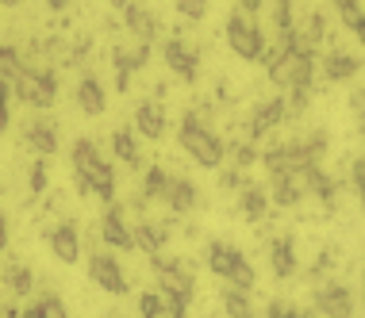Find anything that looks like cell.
<instances>
[{
	"mask_svg": "<svg viewBox=\"0 0 365 318\" xmlns=\"http://www.w3.org/2000/svg\"><path fill=\"white\" fill-rule=\"evenodd\" d=\"M70 157H73L77 181H81V192L96 196L101 203H115V173H112V165L96 154L93 138H77Z\"/></svg>",
	"mask_w": 365,
	"mask_h": 318,
	"instance_id": "cell-1",
	"label": "cell"
},
{
	"mask_svg": "<svg viewBox=\"0 0 365 318\" xmlns=\"http://www.w3.org/2000/svg\"><path fill=\"white\" fill-rule=\"evenodd\" d=\"M177 138H181V150L189 154L200 169H220L223 165L227 146L220 142V134H212L196 115H185L181 119V131H177Z\"/></svg>",
	"mask_w": 365,
	"mask_h": 318,
	"instance_id": "cell-2",
	"label": "cell"
},
{
	"mask_svg": "<svg viewBox=\"0 0 365 318\" xmlns=\"http://www.w3.org/2000/svg\"><path fill=\"white\" fill-rule=\"evenodd\" d=\"M208 268L220 276V280L231 284V287H242V292H250V287H254V265L246 261L235 245H227V242H212L208 245Z\"/></svg>",
	"mask_w": 365,
	"mask_h": 318,
	"instance_id": "cell-3",
	"label": "cell"
},
{
	"mask_svg": "<svg viewBox=\"0 0 365 318\" xmlns=\"http://www.w3.org/2000/svg\"><path fill=\"white\" fill-rule=\"evenodd\" d=\"M12 96H19L24 104L31 107H51L58 100V77L51 69H19L12 77Z\"/></svg>",
	"mask_w": 365,
	"mask_h": 318,
	"instance_id": "cell-4",
	"label": "cell"
},
{
	"mask_svg": "<svg viewBox=\"0 0 365 318\" xmlns=\"http://www.w3.org/2000/svg\"><path fill=\"white\" fill-rule=\"evenodd\" d=\"M227 46H231L242 62H258V58H265V35H262V27L254 23V16L235 12L231 19H227Z\"/></svg>",
	"mask_w": 365,
	"mask_h": 318,
	"instance_id": "cell-5",
	"label": "cell"
},
{
	"mask_svg": "<svg viewBox=\"0 0 365 318\" xmlns=\"http://www.w3.org/2000/svg\"><path fill=\"white\" fill-rule=\"evenodd\" d=\"M154 276H158V292H162V300H192V272L185 268V261H177V257H162L154 253Z\"/></svg>",
	"mask_w": 365,
	"mask_h": 318,
	"instance_id": "cell-6",
	"label": "cell"
},
{
	"mask_svg": "<svg viewBox=\"0 0 365 318\" xmlns=\"http://www.w3.org/2000/svg\"><path fill=\"white\" fill-rule=\"evenodd\" d=\"M88 276H93V284L104 287L108 295H127V287H131V280L123 276V268L112 253H93L88 257Z\"/></svg>",
	"mask_w": 365,
	"mask_h": 318,
	"instance_id": "cell-7",
	"label": "cell"
},
{
	"mask_svg": "<svg viewBox=\"0 0 365 318\" xmlns=\"http://www.w3.org/2000/svg\"><path fill=\"white\" fill-rule=\"evenodd\" d=\"M315 307L323 318H354V295L346 284H327L315 292Z\"/></svg>",
	"mask_w": 365,
	"mask_h": 318,
	"instance_id": "cell-8",
	"label": "cell"
},
{
	"mask_svg": "<svg viewBox=\"0 0 365 318\" xmlns=\"http://www.w3.org/2000/svg\"><path fill=\"white\" fill-rule=\"evenodd\" d=\"M162 58H165V65H170L173 73L181 77V81H196V73H200L196 51H192V46H185V38H165Z\"/></svg>",
	"mask_w": 365,
	"mask_h": 318,
	"instance_id": "cell-9",
	"label": "cell"
},
{
	"mask_svg": "<svg viewBox=\"0 0 365 318\" xmlns=\"http://www.w3.org/2000/svg\"><path fill=\"white\" fill-rule=\"evenodd\" d=\"M101 238L108 245H115V250H135V234H131V226H127L120 203H108V211L101 218Z\"/></svg>",
	"mask_w": 365,
	"mask_h": 318,
	"instance_id": "cell-10",
	"label": "cell"
},
{
	"mask_svg": "<svg viewBox=\"0 0 365 318\" xmlns=\"http://www.w3.org/2000/svg\"><path fill=\"white\" fill-rule=\"evenodd\" d=\"M284 115H289V100H284V96H273V100L258 104V107H254V115H250V142H254V138H262V134H269Z\"/></svg>",
	"mask_w": 365,
	"mask_h": 318,
	"instance_id": "cell-11",
	"label": "cell"
},
{
	"mask_svg": "<svg viewBox=\"0 0 365 318\" xmlns=\"http://www.w3.org/2000/svg\"><path fill=\"white\" fill-rule=\"evenodd\" d=\"M51 253L66 265H77V257H81V238H77L73 223H62L51 230Z\"/></svg>",
	"mask_w": 365,
	"mask_h": 318,
	"instance_id": "cell-12",
	"label": "cell"
},
{
	"mask_svg": "<svg viewBox=\"0 0 365 318\" xmlns=\"http://www.w3.org/2000/svg\"><path fill=\"white\" fill-rule=\"evenodd\" d=\"M123 23H127V31L139 38V43H154V35H158V16L150 12V8L127 4V8H123Z\"/></svg>",
	"mask_w": 365,
	"mask_h": 318,
	"instance_id": "cell-13",
	"label": "cell"
},
{
	"mask_svg": "<svg viewBox=\"0 0 365 318\" xmlns=\"http://www.w3.org/2000/svg\"><path fill=\"white\" fill-rule=\"evenodd\" d=\"M77 107H81L85 115H104V107H108V92H104V85H101V77H81V85H77Z\"/></svg>",
	"mask_w": 365,
	"mask_h": 318,
	"instance_id": "cell-14",
	"label": "cell"
},
{
	"mask_svg": "<svg viewBox=\"0 0 365 318\" xmlns=\"http://www.w3.org/2000/svg\"><path fill=\"white\" fill-rule=\"evenodd\" d=\"M135 131H139L143 138H162L165 134V112H162V104H154V100H146L135 107Z\"/></svg>",
	"mask_w": 365,
	"mask_h": 318,
	"instance_id": "cell-15",
	"label": "cell"
},
{
	"mask_svg": "<svg viewBox=\"0 0 365 318\" xmlns=\"http://www.w3.org/2000/svg\"><path fill=\"white\" fill-rule=\"evenodd\" d=\"M165 203H170L177 215L192 211V207H196V184L185 181V176H170V188H165Z\"/></svg>",
	"mask_w": 365,
	"mask_h": 318,
	"instance_id": "cell-16",
	"label": "cell"
},
{
	"mask_svg": "<svg viewBox=\"0 0 365 318\" xmlns=\"http://www.w3.org/2000/svg\"><path fill=\"white\" fill-rule=\"evenodd\" d=\"M358 69H361V58L358 54H346V51H334V54H327V62H323L327 81H350Z\"/></svg>",
	"mask_w": 365,
	"mask_h": 318,
	"instance_id": "cell-17",
	"label": "cell"
},
{
	"mask_svg": "<svg viewBox=\"0 0 365 318\" xmlns=\"http://www.w3.org/2000/svg\"><path fill=\"white\" fill-rule=\"evenodd\" d=\"M27 142H31V150L35 154H54L58 150V131H54V123L51 119H35L31 127H27Z\"/></svg>",
	"mask_w": 365,
	"mask_h": 318,
	"instance_id": "cell-18",
	"label": "cell"
},
{
	"mask_svg": "<svg viewBox=\"0 0 365 318\" xmlns=\"http://www.w3.org/2000/svg\"><path fill=\"white\" fill-rule=\"evenodd\" d=\"M273 200H277L281 207H296L304 200V184H300V176L296 173H281V176H273Z\"/></svg>",
	"mask_w": 365,
	"mask_h": 318,
	"instance_id": "cell-19",
	"label": "cell"
},
{
	"mask_svg": "<svg viewBox=\"0 0 365 318\" xmlns=\"http://www.w3.org/2000/svg\"><path fill=\"white\" fill-rule=\"evenodd\" d=\"M269 265H273V272H277L281 280L296 272V250H292V238H277V242H273V250H269Z\"/></svg>",
	"mask_w": 365,
	"mask_h": 318,
	"instance_id": "cell-20",
	"label": "cell"
},
{
	"mask_svg": "<svg viewBox=\"0 0 365 318\" xmlns=\"http://www.w3.org/2000/svg\"><path fill=\"white\" fill-rule=\"evenodd\" d=\"M334 8H339L342 23L354 31V38L365 46V12H361V0H334Z\"/></svg>",
	"mask_w": 365,
	"mask_h": 318,
	"instance_id": "cell-21",
	"label": "cell"
},
{
	"mask_svg": "<svg viewBox=\"0 0 365 318\" xmlns=\"http://www.w3.org/2000/svg\"><path fill=\"white\" fill-rule=\"evenodd\" d=\"M135 250H143V253H162V245H165V230L162 226H154V223H143V226H135Z\"/></svg>",
	"mask_w": 365,
	"mask_h": 318,
	"instance_id": "cell-22",
	"label": "cell"
},
{
	"mask_svg": "<svg viewBox=\"0 0 365 318\" xmlns=\"http://www.w3.org/2000/svg\"><path fill=\"white\" fill-rule=\"evenodd\" d=\"M223 311L231 314V318H254L250 292H242V287H231V284H227V292H223Z\"/></svg>",
	"mask_w": 365,
	"mask_h": 318,
	"instance_id": "cell-23",
	"label": "cell"
},
{
	"mask_svg": "<svg viewBox=\"0 0 365 318\" xmlns=\"http://www.w3.org/2000/svg\"><path fill=\"white\" fill-rule=\"evenodd\" d=\"M112 150L123 165H139V142H135V134L127 131V127H120V131L112 134Z\"/></svg>",
	"mask_w": 365,
	"mask_h": 318,
	"instance_id": "cell-24",
	"label": "cell"
},
{
	"mask_svg": "<svg viewBox=\"0 0 365 318\" xmlns=\"http://www.w3.org/2000/svg\"><path fill=\"white\" fill-rule=\"evenodd\" d=\"M165 188H170V173L162 165L146 169V181H143V196L146 200H165Z\"/></svg>",
	"mask_w": 365,
	"mask_h": 318,
	"instance_id": "cell-25",
	"label": "cell"
},
{
	"mask_svg": "<svg viewBox=\"0 0 365 318\" xmlns=\"http://www.w3.org/2000/svg\"><path fill=\"white\" fill-rule=\"evenodd\" d=\"M265 203H269V200H265V192L258 184H246L242 188V215L246 218H265Z\"/></svg>",
	"mask_w": 365,
	"mask_h": 318,
	"instance_id": "cell-26",
	"label": "cell"
},
{
	"mask_svg": "<svg viewBox=\"0 0 365 318\" xmlns=\"http://www.w3.org/2000/svg\"><path fill=\"white\" fill-rule=\"evenodd\" d=\"M4 284L12 287L16 295H27V292L35 287V276H31V268H24V265H12V268L4 272Z\"/></svg>",
	"mask_w": 365,
	"mask_h": 318,
	"instance_id": "cell-27",
	"label": "cell"
},
{
	"mask_svg": "<svg viewBox=\"0 0 365 318\" xmlns=\"http://www.w3.org/2000/svg\"><path fill=\"white\" fill-rule=\"evenodd\" d=\"M139 314H143V318H162V314H165L162 292H143V295H139Z\"/></svg>",
	"mask_w": 365,
	"mask_h": 318,
	"instance_id": "cell-28",
	"label": "cell"
},
{
	"mask_svg": "<svg viewBox=\"0 0 365 318\" xmlns=\"http://www.w3.org/2000/svg\"><path fill=\"white\" fill-rule=\"evenodd\" d=\"M173 8L189 19V23H200V19L208 16V0H173Z\"/></svg>",
	"mask_w": 365,
	"mask_h": 318,
	"instance_id": "cell-29",
	"label": "cell"
},
{
	"mask_svg": "<svg viewBox=\"0 0 365 318\" xmlns=\"http://www.w3.org/2000/svg\"><path fill=\"white\" fill-rule=\"evenodd\" d=\"M8 112H12V81L0 77V134L8 131Z\"/></svg>",
	"mask_w": 365,
	"mask_h": 318,
	"instance_id": "cell-30",
	"label": "cell"
},
{
	"mask_svg": "<svg viewBox=\"0 0 365 318\" xmlns=\"http://www.w3.org/2000/svg\"><path fill=\"white\" fill-rule=\"evenodd\" d=\"M273 23H277V35L292 31V0H277L273 4Z\"/></svg>",
	"mask_w": 365,
	"mask_h": 318,
	"instance_id": "cell-31",
	"label": "cell"
},
{
	"mask_svg": "<svg viewBox=\"0 0 365 318\" xmlns=\"http://www.w3.org/2000/svg\"><path fill=\"white\" fill-rule=\"evenodd\" d=\"M38 311H43V318H70V311H66V303L58 300V295H46V300H38Z\"/></svg>",
	"mask_w": 365,
	"mask_h": 318,
	"instance_id": "cell-32",
	"label": "cell"
},
{
	"mask_svg": "<svg viewBox=\"0 0 365 318\" xmlns=\"http://www.w3.org/2000/svg\"><path fill=\"white\" fill-rule=\"evenodd\" d=\"M304 38H308L312 46H319V38H323V16L319 12H312V19H308V31H300Z\"/></svg>",
	"mask_w": 365,
	"mask_h": 318,
	"instance_id": "cell-33",
	"label": "cell"
},
{
	"mask_svg": "<svg viewBox=\"0 0 365 318\" xmlns=\"http://www.w3.org/2000/svg\"><path fill=\"white\" fill-rule=\"evenodd\" d=\"M354 188H358V200H361V211H365V157L354 161Z\"/></svg>",
	"mask_w": 365,
	"mask_h": 318,
	"instance_id": "cell-34",
	"label": "cell"
},
{
	"mask_svg": "<svg viewBox=\"0 0 365 318\" xmlns=\"http://www.w3.org/2000/svg\"><path fill=\"white\" fill-rule=\"evenodd\" d=\"M165 314L170 318H189V303L185 300H165Z\"/></svg>",
	"mask_w": 365,
	"mask_h": 318,
	"instance_id": "cell-35",
	"label": "cell"
},
{
	"mask_svg": "<svg viewBox=\"0 0 365 318\" xmlns=\"http://www.w3.org/2000/svg\"><path fill=\"white\" fill-rule=\"evenodd\" d=\"M43 188H46V165L38 161V165L31 169V192H43Z\"/></svg>",
	"mask_w": 365,
	"mask_h": 318,
	"instance_id": "cell-36",
	"label": "cell"
},
{
	"mask_svg": "<svg viewBox=\"0 0 365 318\" xmlns=\"http://www.w3.org/2000/svg\"><path fill=\"white\" fill-rule=\"evenodd\" d=\"M235 161H239V169L254 165V146H239V150H235Z\"/></svg>",
	"mask_w": 365,
	"mask_h": 318,
	"instance_id": "cell-37",
	"label": "cell"
},
{
	"mask_svg": "<svg viewBox=\"0 0 365 318\" xmlns=\"http://www.w3.org/2000/svg\"><path fill=\"white\" fill-rule=\"evenodd\" d=\"M277 318H312V314H304V311H296V307H281V303H277Z\"/></svg>",
	"mask_w": 365,
	"mask_h": 318,
	"instance_id": "cell-38",
	"label": "cell"
},
{
	"mask_svg": "<svg viewBox=\"0 0 365 318\" xmlns=\"http://www.w3.org/2000/svg\"><path fill=\"white\" fill-rule=\"evenodd\" d=\"M265 4V0H239V8H242V12L246 16H254V12H258V8Z\"/></svg>",
	"mask_w": 365,
	"mask_h": 318,
	"instance_id": "cell-39",
	"label": "cell"
},
{
	"mask_svg": "<svg viewBox=\"0 0 365 318\" xmlns=\"http://www.w3.org/2000/svg\"><path fill=\"white\" fill-rule=\"evenodd\" d=\"M70 4H73V0H46V8H51V12H66Z\"/></svg>",
	"mask_w": 365,
	"mask_h": 318,
	"instance_id": "cell-40",
	"label": "cell"
},
{
	"mask_svg": "<svg viewBox=\"0 0 365 318\" xmlns=\"http://www.w3.org/2000/svg\"><path fill=\"white\" fill-rule=\"evenodd\" d=\"M19 318H43V311H38V303H35V307H24V311H19Z\"/></svg>",
	"mask_w": 365,
	"mask_h": 318,
	"instance_id": "cell-41",
	"label": "cell"
},
{
	"mask_svg": "<svg viewBox=\"0 0 365 318\" xmlns=\"http://www.w3.org/2000/svg\"><path fill=\"white\" fill-rule=\"evenodd\" d=\"M8 245V223H4V215H0V250Z\"/></svg>",
	"mask_w": 365,
	"mask_h": 318,
	"instance_id": "cell-42",
	"label": "cell"
},
{
	"mask_svg": "<svg viewBox=\"0 0 365 318\" xmlns=\"http://www.w3.org/2000/svg\"><path fill=\"white\" fill-rule=\"evenodd\" d=\"M127 4H135V0H112V8H115V12H123Z\"/></svg>",
	"mask_w": 365,
	"mask_h": 318,
	"instance_id": "cell-43",
	"label": "cell"
},
{
	"mask_svg": "<svg viewBox=\"0 0 365 318\" xmlns=\"http://www.w3.org/2000/svg\"><path fill=\"white\" fill-rule=\"evenodd\" d=\"M24 0H0V8H19Z\"/></svg>",
	"mask_w": 365,
	"mask_h": 318,
	"instance_id": "cell-44",
	"label": "cell"
},
{
	"mask_svg": "<svg viewBox=\"0 0 365 318\" xmlns=\"http://www.w3.org/2000/svg\"><path fill=\"white\" fill-rule=\"evenodd\" d=\"M361 127H365V96H361Z\"/></svg>",
	"mask_w": 365,
	"mask_h": 318,
	"instance_id": "cell-45",
	"label": "cell"
},
{
	"mask_svg": "<svg viewBox=\"0 0 365 318\" xmlns=\"http://www.w3.org/2000/svg\"><path fill=\"white\" fill-rule=\"evenodd\" d=\"M269 318H277V303H273V307H269Z\"/></svg>",
	"mask_w": 365,
	"mask_h": 318,
	"instance_id": "cell-46",
	"label": "cell"
},
{
	"mask_svg": "<svg viewBox=\"0 0 365 318\" xmlns=\"http://www.w3.org/2000/svg\"><path fill=\"white\" fill-rule=\"evenodd\" d=\"M361 284H365V272H361Z\"/></svg>",
	"mask_w": 365,
	"mask_h": 318,
	"instance_id": "cell-47",
	"label": "cell"
},
{
	"mask_svg": "<svg viewBox=\"0 0 365 318\" xmlns=\"http://www.w3.org/2000/svg\"><path fill=\"white\" fill-rule=\"evenodd\" d=\"M0 46H4V43H0Z\"/></svg>",
	"mask_w": 365,
	"mask_h": 318,
	"instance_id": "cell-48",
	"label": "cell"
}]
</instances>
